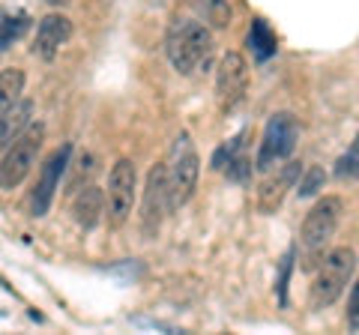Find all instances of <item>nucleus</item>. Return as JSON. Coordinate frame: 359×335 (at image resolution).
<instances>
[{
	"instance_id": "nucleus-20",
	"label": "nucleus",
	"mask_w": 359,
	"mask_h": 335,
	"mask_svg": "<svg viewBox=\"0 0 359 335\" xmlns=\"http://www.w3.org/2000/svg\"><path fill=\"white\" fill-rule=\"evenodd\" d=\"M243 144H245V132H240V135L233 138L231 144H224V147L216 150V156H212V168H216V171H224V168H228V162L243 150Z\"/></svg>"
},
{
	"instance_id": "nucleus-13",
	"label": "nucleus",
	"mask_w": 359,
	"mask_h": 335,
	"mask_svg": "<svg viewBox=\"0 0 359 335\" xmlns=\"http://www.w3.org/2000/svg\"><path fill=\"white\" fill-rule=\"evenodd\" d=\"M105 213V192L99 186H84L78 189L75 198H72V219L78 221V228H96L102 221Z\"/></svg>"
},
{
	"instance_id": "nucleus-4",
	"label": "nucleus",
	"mask_w": 359,
	"mask_h": 335,
	"mask_svg": "<svg viewBox=\"0 0 359 335\" xmlns=\"http://www.w3.org/2000/svg\"><path fill=\"white\" fill-rule=\"evenodd\" d=\"M356 270V252L347 249V245H339L332 249L327 258L320 261L318 275L311 282V308H327L335 299L344 294V287L351 285Z\"/></svg>"
},
{
	"instance_id": "nucleus-21",
	"label": "nucleus",
	"mask_w": 359,
	"mask_h": 335,
	"mask_svg": "<svg viewBox=\"0 0 359 335\" xmlns=\"http://www.w3.org/2000/svg\"><path fill=\"white\" fill-rule=\"evenodd\" d=\"M356 153H359V144L353 141V144H351V150H347L341 159H339V168H335V174H339L341 180H344V177H351V180L356 177Z\"/></svg>"
},
{
	"instance_id": "nucleus-19",
	"label": "nucleus",
	"mask_w": 359,
	"mask_h": 335,
	"mask_svg": "<svg viewBox=\"0 0 359 335\" xmlns=\"http://www.w3.org/2000/svg\"><path fill=\"white\" fill-rule=\"evenodd\" d=\"M25 30H27V18H4L0 21V51L13 46Z\"/></svg>"
},
{
	"instance_id": "nucleus-24",
	"label": "nucleus",
	"mask_w": 359,
	"mask_h": 335,
	"mask_svg": "<svg viewBox=\"0 0 359 335\" xmlns=\"http://www.w3.org/2000/svg\"><path fill=\"white\" fill-rule=\"evenodd\" d=\"M45 4H48V6H69L72 0H45Z\"/></svg>"
},
{
	"instance_id": "nucleus-23",
	"label": "nucleus",
	"mask_w": 359,
	"mask_h": 335,
	"mask_svg": "<svg viewBox=\"0 0 359 335\" xmlns=\"http://www.w3.org/2000/svg\"><path fill=\"white\" fill-rule=\"evenodd\" d=\"M347 320H351V332L359 329V287H351V306H347Z\"/></svg>"
},
{
	"instance_id": "nucleus-11",
	"label": "nucleus",
	"mask_w": 359,
	"mask_h": 335,
	"mask_svg": "<svg viewBox=\"0 0 359 335\" xmlns=\"http://www.w3.org/2000/svg\"><path fill=\"white\" fill-rule=\"evenodd\" d=\"M168 213L165 207V168L156 165L153 171L147 174V189H144V233L147 237H156L162 225V216Z\"/></svg>"
},
{
	"instance_id": "nucleus-17",
	"label": "nucleus",
	"mask_w": 359,
	"mask_h": 335,
	"mask_svg": "<svg viewBox=\"0 0 359 335\" xmlns=\"http://www.w3.org/2000/svg\"><path fill=\"white\" fill-rule=\"evenodd\" d=\"M195 9L204 15V25L210 27H228L231 25V0H192Z\"/></svg>"
},
{
	"instance_id": "nucleus-22",
	"label": "nucleus",
	"mask_w": 359,
	"mask_h": 335,
	"mask_svg": "<svg viewBox=\"0 0 359 335\" xmlns=\"http://www.w3.org/2000/svg\"><path fill=\"white\" fill-rule=\"evenodd\" d=\"M290 266H294V249L285 254V261H282V275H278V299H282V306H287V278H290Z\"/></svg>"
},
{
	"instance_id": "nucleus-6",
	"label": "nucleus",
	"mask_w": 359,
	"mask_h": 335,
	"mask_svg": "<svg viewBox=\"0 0 359 335\" xmlns=\"http://www.w3.org/2000/svg\"><path fill=\"white\" fill-rule=\"evenodd\" d=\"M299 141V123L294 114L278 111L266 120V129L261 135V147H257V168L261 171H273L285 159H290V153L297 150Z\"/></svg>"
},
{
	"instance_id": "nucleus-8",
	"label": "nucleus",
	"mask_w": 359,
	"mask_h": 335,
	"mask_svg": "<svg viewBox=\"0 0 359 335\" xmlns=\"http://www.w3.org/2000/svg\"><path fill=\"white\" fill-rule=\"evenodd\" d=\"M245 87H249V63L240 51H228L216 72V99L222 111L237 108L245 99Z\"/></svg>"
},
{
	"instance_id": "nucleus-10",
	"label": "nucleus",
	"mask_w": 359,
	"mask_h": 335,
	"mask_svg": "<svg viewBox=\"0 0 359 335\" xmlns=\"http://www.w3.org/2000/svg\"><path fill=\"white\" fill-rule=\"evenodd\" d=\"M72 36V21L60 15V13H51L39 21L36 27V39H33V54L42 60H54L57 57V51L69 42Z\"/></svg>"
},
{
	"instance_id": "nucleus-14",
	"label": "nucleus",
	"mask_w": 359,
	"mask_h": 335,
	"mask_svg": "<svg viewBox=\"0 0 359 335\" xmlns=\"http://www.w3.org/2000/svg\"><path fill=\"white\" fill-rule=\"evenodd\" d=\"M33 111H36L33 99H18L13 108H6L4 114H0V150H6L9 144H13L21 132L30 126Z\"/></svg>"
},
{
	"instance_id": "nucleus-5",
	"label": "nucleus",
	"mask_w": 359,
	"mask_h": 335,
	"mask_svg": "<svg viewBox=\"0 0 359 335\" xmlns=\"http://www.w3.org/2000/svg\"><path fill=\"white\" fill-rule=\"evenodd\" d=\"M42 138H45V129H42V123H36V126H27L9 144L4 159H0V189L9 192V189H18L25 183L30 168L36 165V156L42 150Z\"/></svg>"
},
{
	"instance_id": "nucleus-9",
	"label": "nucleus",
	"mask_w": 359,
	"mask_h": 335,
	"mask_svg": "<svg viewBox=\"0 0 359 335\" xmlns=\"http://www.w3.org/2000/svg\"><path fill=\"white\" fill-rule=\"evenodd\" d=\"M69 156H72V147L63 144L60 150H54L48 159H45L42 171H39V180H36V189H33V198H30V213L36 219H42L51 210V200L60 189V177L66 171V165H69Z\"/></svg>"
},
{
	"instance_id": "nucleus-25",
	"label": "nucleus",
	"mask_w": 359,
	"mask_h": 335,
	"mask_svg": "<svg viewBox=\"0 0 359 335\" xmlns=\"http://www.w3.org/2000/svg\"><path fill=\"white\" fill-rule=\"evenodd\" d=\"M0 287H4V290H9V285L4 282V275H0Z\"/></svg>"
},
{
	"instance_id": "nucleus-16",
	"label": "nucleus",
	"mask_w": 359,
	"mask_h": 335,
	"mask_svg": "<svg viewBox=\"0 0 359 335\" xmlns=\"http://www.w3.org/2000/svg\"><path fill=\"white\" fill-rule=\"evenodd\" d=\"M21 93H25V72L21 69H4L0 72V114H4L6 108H13Z\"/></svg>"
},
{
	"instance_id": "nucleus-2",
	"label": "nucleus",
	"mask_w": 359,
	"mask_h": 335,
	"mask_svg": "<svg viewBox=\"0 0 359 335\" xmlns=\"http://www.w3.org/2000/svg\"><path fill=\"white\" fill-rule=\"evenodd\" d=\"M162 168H165V207L168 213H177L192 198L198 186V174H201V159L189 132H183L174 141L171 156H168V162Z\"/></svg>"
},
{
	"instance_id": "nucleus-1",
	"label": "nucleus",
	"mask_w": 359,
	"mask_h": 335,
	"mask_svg": "<svg viewBox=\"0 0 359 335\" xmlns=\"http://www.w3.org/2000/svg\"><path fill=\"white\" fill-rule=\"evenodd\" d=\"M165 51L168 60L180 75H192L210 60L212 54V33L207 25L195 18H174L165 33Z\"/></svg>"
},
{
	"instance_id": "nucleus-7",
	"label": "nucleus",
	"mask_w": 359,
	"mask_h": 335,
	"mask_svg": "<svg viewBox=\"0 0 359 335\" xmlns=\"http://www.w3.org/2000/svg\"><path fill=\"white\" fill-rule=\"evenodd\" d=\"M135 195H138V171L132 159H117L108 174V225L120 228L132 216Z\"/></svg>"
},
{
	"instance_id": "nucleus-15",
	"label": "nucleus",
	"mask_w": 359,
	"mask_h": 335,
	"mask_svg": "<svg viewBox=\"0 0 359 335\" xmlns=\"http://www.w3.org/2000/svg\"><path fill=\"white\" fill-rule=\"evenodd\" d=\"M245 46H249L252 57H255L257 63H266V60L278 51V39H276L273 27H269L264 18H252L249 36H245Z\"/></svg>"
},
{
	"instance_id": "nucleus-3",
	"label": "nucleus",
	"mask_w": 359,
	"mask_h": 335,
	"mask_svg": "<svg viewBox=\"0 0 359 335\" xmlns=\"http://www.w3.org/2000/svg\"><path fill=\"white\" fill-rule=\"evenodd\" d=\"M344 216V200L339 195H323L318 204L309 210L306 221H302V252L309 258V270L320 261L323 249L330 245V240L335 237V231L341 225Z\"/></svg>"
},
{
	"instance_id": "nucleus-12",
	"label": "nucleus",
	"mask_w": 359,
	"mask_h": 335,
	"mask_svg": "<svg viewBox=\"0 0 359 335\" xmlns=\"http://www.w3.org/2000/svg\"><path fill=\"white\" fill-rule=\"evenodd\" d=\"M299 174H302L299 162H287V159H285L282 171L261 183V189H257V204H261L264 213H276L278 204H282V198H285V192L297 186V177H299Z\"/></svg>"
},
{
	"instance_id": "nucleus-18",
	"label": "nucleus",
	"mask_w": 359,
	"mask_h": 335,
	"mask_svg": "<svg viewBox=\"0 0 359 335\" xmlns=\"http://www.w3.org/2000/svg\"><path fill=\"white\" fill-rule=\"evenodd\" d=\"M297 180H299V189H297L299 198H314L323 189V183H327V174H323V168H309L306 177L299 174Z\"/></svg>"
}]
</instances>
